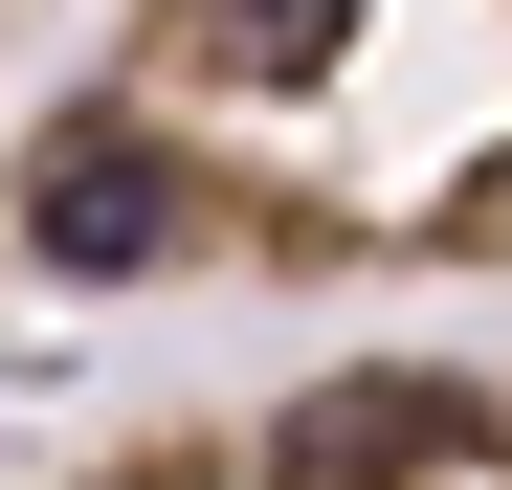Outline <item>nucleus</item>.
I'll use <instances>...</instances> for the list:
<instances>
[{"label":"nucleus","mask_w":512,"mask_h":490,"mask_svg":"<svg viewBox=\"0 0 512 490\" xmlns=\"http://www.w3.org/2000/svg\"><path fill=\"white\" fill-rule=\"evenodd\" d=\"M0 245L45 290H512V0H112Z\"/></svg>","instance_id":"f257e3e1"},{"label":"nucleus","mask_w":512,"mask_h":490,"mask_svg":"<svg viewBox=\"0 0 512 490\" xmlns=\"http://www.w3.org/2000/svg\"><path fill=\"white\" fill-rule=\"evenodd\" d=\"M45 490H512V357H334L268 401H179Z\"/></svg>","instance_id":"f03ea898"},{"label":"nucleus","mask_w":512,"mask_h":490,"mask_svg":"<svg viewBox=\"0 0 512 490\" xmlns=\"http://www.w3.org/2000/svg\"><path fill=\"white\" fill-rule=\"evenodd\" d=\"M23 23H45V0H0V45H23Z\"/></svg>","instance_id":"7ed1b4c3"}]
</instances>
